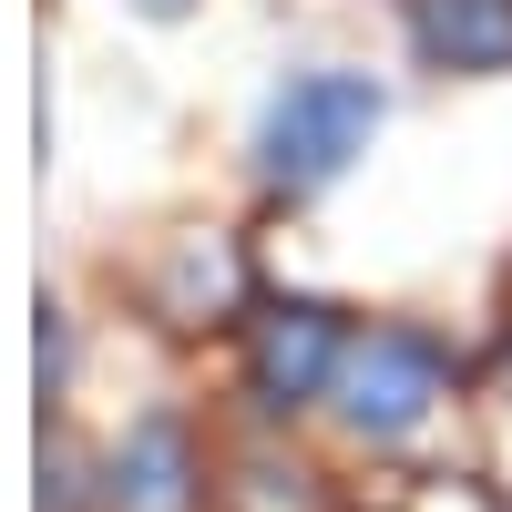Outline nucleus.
<instances>
[{"label":"nucleus","instance_id":"nucleus-1","mask_svg":"<svg viewBox=\"0 0 512 512\" xmlns=\"http://www.w3.org/2000/svg\"><path fill=\"white\" fill-rule=\"evenodd\" d=\"M369 134H379V82H359V72H308V82H287V93L267 103L256 164H267V185L318 195L328 175H349V164L369 154Z\"/></svg>","mask_w":512,"mask_h":512},{"label":"nucleus","instance_id":"nucleus-2","mask_svg":"<svg viewBox=\"0 0 512 512\" xmlns=\"http://www.w3.org/2000/svg\"><path fill=\"white\" fill-rule=\"evenodd\" d=\"M328 400H338V420H349L359 441H410L420 420L451 400V359L420 328H359L349 349H338Z\"/></svg>","mask_w":512,"mask_h":512},{"label":"nucleus","instance_id":"nucleus-3","mask_svg":"<svg viewBox=\"0 0 512 512\" xmlns=\"http://www.w3.org/2000/svg\"><path fill=\"white\" fill-rule=\"evenodd\" d=\"M338 349H349V328H338L318 297L256 308V338H246V390H256V410H308V400H328Z\"/></svg>","mask_w":512,"mask_h":512},{"label":"nucleus","instance_id":"nucleus-4","mask_svg":"<svg viewBox=\"0 0 512 512\" xmlns=\"http://www.w3.org/2000/svg\"><path fill=\"white\" fill-rule=\"evenodd\" d=\"M410 41L441 72H502L512 62V0H420Z\"/></svg>","mask_w":512,"mask_h":512},{"label":"nucleus","instance_id":"nucleus-5","mask_svg":"<svg viewBox=\"0 0 512 512\" xmlns=\"http://www.w3.org/2000/svg\"><path fill=\"white\" fill-rule=\"evenodd\" d=\"M113 502L123 512H185L195 502V441H185V420H134V441L113 451Z\"/></svg>","mask_w":512,"mask_h":512},{"label":"nucleus","instance_id":"nucleus-6","mask_svg":"<svg viewBox=\"0 0 512 512\" xmlns=\"http://www.w3.org/2000/svg\"><path fill=\"white\" fill-rule=\"evenodd\" d=\"M236 297H246L236 246H226V236H185V246H175V267H164V287H154V308L175 318V328H195V318H226Z\"/></svg>","mask_w":512,"mask_h":512},{"label":"nucleus","instance_id":"nucleus-7","mask_svg":"<svg viewBox=\"0 0 512 512\" xmlns=\"http://www.w3.org/2000/svg\"><path fill=\"white\" fill-rule=\"evenodd\" d=\"M144 11H154V21H175V11H185V0H144Z\"/></svg>","mask_w":512,"mask_h":512},{"label":"nucleus","instance_id":"nucleus-8","mask_svg":"<svg viewBox=\"0 0 512 512\" xmlns=\"http://www.w3.org/2000/svg\"><path fill=\"white\" fill-rule=\"evenodd\" d=\"M492 512H512V492H492Z\"/></svg>","mask_w":512,"mask_h":512}]
</instances>
